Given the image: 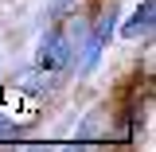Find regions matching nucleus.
<instances>
[{"label":"nucleus","mask_w":156,"mask_h":152,"mask_svg":"<svg viewBox=\"0 0 156 152\" xmlns=\"http://www.w3.org/2000/svg\"><path fill=\"white\" fill-rule=\"evenodd\" d=\"M70 58H74V39H70V31L51 27V31L43 35V43H39L35 66H43V70L58 74V70H66V66H70Z\"/></svg>","instance_id":"1"},{"label":"nucleus","mask_w":156,"mask_h":152,"mask_svg":"<svg viewBox=\"0 0 156 152\" xmlns=\"http://www.w3.org/2000/svg\"><path fill=\"white\" fill-rule=\"evenodd\" d=\"M113 31H117V8L109 4V12L94 23V31H90V39H86V47L78 51V55H82V58H78V74H90V70L98 66V58H101V51H105V43L113 39Z\"/></svg>","instance_id":"2"},{"label":"nucleus","mask_w":156,"mask_h":152,"mask_svg":"<svg viewBox=\"0 0 156 152\" xmlns=\"http://www.w3.org/2000/svg\"><path fill=\"white\" fill-rule=\"evenodd\" d=\"M152 16H156V4H152V0H140V8L129 16V23L121 27V35H125V39H140V35H148V31H152Z\"/></svg>","instance_id":"3"},{"label":"nucleus","mask_w":156,"mask_h":152,"mask_svg":"<svg viewBox=\"0 0 156 152\" xmlns=\"http://www.w3.org/2000/svg\"><path fill=\"white\" fill-rule=\"evenodd\" d=\"M51 86H55V74L43 70V66H31V70H20L16 74V90H23V94H43Z\"/></svg>","instance_id":"4"},{"label":"nucleus","mask_w":156,"mask_h":152,"mask_svg":"<svg viewBox=\"0 0 156 152\" xmlns=\"http://www.w3.org/2000/svg\"><path fill=\"white\" fill-rule=\"evenodd\" d=\"M16 136H20V125L12 121V117L0 113V144H4V140H16Z\"/></svg>","instance_id":"5"},{"label":"nucleus","mask_w":156,"mask_h":152,"mask_svg":"<svg viewBox=\"0 0 156 152\" xmlns=\"http://www.w3.org/2000/svg\"><path fill=\"white\" fill-rule=\"evenodd\" d=\"M66 4H70V0H51V4H47V12H51V16H58V12H62Z\"/></svg>","instance_id":"6"}]
</instances>
